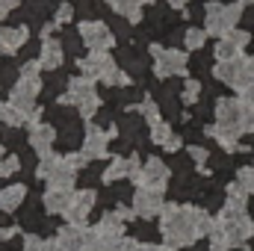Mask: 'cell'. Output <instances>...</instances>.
<instances>
[{
	"label": "cell",
	"instance_id": "6da1fadb",
	"mask_svg": "<svg viewBox=\"0 0 254 251\" xmlns=\"http://www.w3.org/2000/svg\"><path fill=\"white\" fill-rule=\"evenodd\" d=\"M216 219H210L207 210L201 207H181V204H166L160 213V231L166 249H187L198 237H207L213 231Z\"/></svg>",
	"mask_w": 254,
	"mask_h": 251
},
{
	"label": "cell",
	"instance_id": "7a4b0ae2",
	"mask_svg": "<svg viewBox=\"0 0 254 251\" xmlns=\"http://www.w3.org/2000/svg\"><path fill=\"white\" fill-rule=\"evenodd\" d=\"M243 133H254V107L243 98H222L216 104V125L207 127V136L219 139L225 151H240L237 139Z\"/></svg>",
	"mask_w": 254,
	"mask_h": 251
},
{
	"label": "cell",
	"instance_id": "3957f363",
	"mask_svg": "<svg viewBox=\"0 0 254 251\" xmlns=\"http://www.w3.org/2000/svg\"><path fill=\"white\" fill-rule=\"evenodd\" d=\"M216 222L225 228V234L231 237V246L234 249L237 246H246L254 237V219L249 216V210H246V198H228Z\"/></svg>",
	"mask_w": 254,
	"mask_h": 251
},
{
	"label": "cell",
	"instance_id": "277c9868",
	"mask_svg": "<svg viewBox=\"0 0 254 251\" xmlns=\"http://www.w3.org/2000/svg\"><path fill=\"white\" fill-rule=\"evenodd\" d=\"M60 104H74L80 119H92L101 110V95L95 92V83L89 77H74V80H68V89L60 98Z\"/></svg>",
	"mask_w": 254,
	"mask_h": 251
},
{
	"label": "cell",
	"instance_id": "5b68a950",
	"mask_svg": "<svg viewBox=\"0 0 254 251\" xmlns=\"http://www.w3.org/2000/svg\"><path fill=\"white\" fill-rule=\"evenodd\" d=\"M39 89H42V77H18L12 83V89H9V104L24 113L27 125H36V119L42 116V110L36 104Z\"/></svg>",
	"mask_w": 254,
	"mask_h": 251
},
{
	"label": "cell",
	"instance_id": "8992f818",
	"mask_svg": "<svg viewBox=\"0 0 254 251\" xmlns=\"http://www.w3.org/2000/svg\"><path fill=\"white\" fill-rule=\"evenodd\" d=\"M240 12H243L240 3H207V9H204V30H207V36L225 39L240 24Z\"/></svg>",
	"mask_w": 254,
	"mask_h": 251
},
{
	"label": "cell",
	"instance_id": "52a82bcc",
	"mask_svg": "<svg viewBox=\"0 0 254 251\" xmlns=\"http://www.w3.org/2000/svg\"><path fill=\"white\" fill-rule=\"evenodd\" d=\"M36 178L48 181V187H57V189H71L74 181H77V169H71L65 163V157H42L39 169H36Z\"/></svg>",
	"mask_w": 254,
	"mask_h": 251
},
{
	"label": "cell",
	"instance_id": "ba28073f",
	"mask_svg": "<svg viewBox=\"0 0 254 251\" xmlns=\"http://www.w3.org/2000/svg\"><path fill=\"white\" fill-rule=\"evenodd\" d=\"M151 57H154V74L157 77H184L187 74V54L175 51V48H163V45H151Z\"/></svg>",
	"mask_w": 254,
	"mask_h": 251
},
{
	"label": "cell",
	"instance_id": "9c48e42d",
	"mask_svg": "<svg viewBox=\"0 0 254 251\" xmlns=\"http://www.w3.org/2000/svg\"><path fill=\"white\" fill-rule=\"evenodd\" d=\"M80 39H83V45L89 48V54H101V51H110L113 48V42H116V36L110 33V27L104 24V21H83L80 24Z\"/></svg>",
	"mask_w": 254,
	"mask_h": 251
},
{
	"label": "cell",
	"instance_id": "30bf717a",
	"mask_svg": "<svg viewBox=\"0 0 254 251\" xmlns=\"http://www.w3.org/2000/svg\"><path fill=\"white\" fill-rule=\"evenodd\" d=\"M166 207V198H163V189H151V187H139L133 192V213L139 219H151V216H160Z\"/></svg>",
	"mask_w": 254,
	"mask_h": 251
},
{
	"label": "cell",
	"instance_id": "8fae6325",
	"mask_svg": "<svg viewBox=\"0 0 254 251\" xmlns=\"http://www.w3.org/2000/svg\"><path fill=\"white\" fill-rule=\"evenodd\" d=\"M95 201H98V195H95V189H77L74 192V201H71V207L65 210V219H68V225H77V228H86L89 225V216H92V207H95Z\"/></svg>",
	"mask_w": 254,
	"mask_h": 251
},
{
	"label": "cell",
	"instance_id": "7c38bea8",
	"mask_svg": "<svg viewBox=\"0 0 254 251\" xmlns=\"http://www.w3.org/2000/svg\"><path fill=\"white\" fill-rule=\"evenodd\" d=\"M51 251H86V228L65 225L51 240Z\"/></svg>",
	"mask_w": 254,
	"mask_h": 251
},
{
	"label": "cell",
	"instance_id": "4fadbf2b",
	"mask_svg": "<svg viewBox=\"0 0 254 251\" xmlns=\"http://www.w3.org/2000/svg\"><path fill=\"white\" fill-rule=\"evenodd\" d=\"M225 86L231 89H246V57H237V60H228V63H219L213 71Z\"/></svg>",
	"mask_w": 254,
	"mask_h": 251
},
{
	"label": "cell",
	"instance_id": "5bb4252c",
	"mask_svg": "<svg viewBox=\"0 0 254 251\" xmlns=\"http://www.w3.org/2000/svg\"><path fill=\"white\" fill-rule=\"evenodd\" d=\"M166 184H169V166H166L163 160H157V157H148V160L142 163V178H139L136 187L166 189Z\"/></svg>",
	"mask_w": 254,
	"mask_h": 251
},
{
	"label": "cell",
	"instance_id": "9a60e30c",
	"mask_svg": "<svg viewBox=\"0 0 254 251\" xmlns=\"http://www.w3.org/2000/svg\"><path fill=\"white\" fill-rule=\"evenodd\" d=\"M83 154L89 160H104L110 154V133H104V130L89 125L86 133H83Z\"/></svg>",
	"mask_w": 254,
	"mask_h": 251
},
{
	"label": "cell",
	"instance_id": "2e32d148",
	"mask_svg": "<svg viewBox=\"0 0 254 251\" xmlns=\"http://www.w3.org/2000/svg\"><path fill=\"white\" fill-rule=\"evenodd\" d=\"M27 142H30V148H33L39 157H51L54 142H57V130H54L51 125L36 122V125H30V136H27Z\"/></svg>",
	"mask_w": 254,
	"mask_h": 251
},
{
	"label": "cell",
	"instance_id": "e0dca14e",
	"mask_svg": "<svg viewBox=\"0 0 254 251\" xmlns=\"http://www.w3.org/2000/svg\"><path fill=\"white\" fill-rule=\"evenodd\" d=\"M80 71H83V77H89V80H101L113 65H116V60L110 57V51H101V54H89L86 60H80Z\"/></svg>",
	"mask_w": 254,
	"mask_h": 251
},
{
	"label": "cell",
	"instance_id": "ac0fdd59",
	"mask_svg": "<svg viewBox=\"0 0 254 251\" xmlns=\"http://www.w3.org/2000/svg\"><path fill=\"white\" fill-rule=\"evenodd\" d=\"M71 201H74V189H57V187L45 189V198H42V204L51 216H65Z\"/></svg>",
	"mask_w": 254,
	"mask_h": 251
},
{
	"label": "cell",
	"instance_id": "d6986e66",
	"mask_svg": "<svg viewBox=\"0 0 254 251\" xmlns=\"http://www.w3.org/2000/svg\"><path fill=\"white\" fill-rule=\"evenodd\" d=\"M27 39H30V30L21 24V27H6V30H0V54H18V51H24V45H27Z\"/></svg>",
	"mask_w": 254,
	"mask_h": 251
},
{
	"label": "cell",
	"instance_id": "ffe728a7",
	"mask_svg": "<svg viewBox=\"0 0 254 251\" xmlns=\"http://www.w3.org/2000/svg\"><path fill=\"white\" fill-rule=\"evenodd\" d=\"M86 251H125V237L98 234V228H86Z\"/></svg>",
	"mask_w": 254,
	"mask_h": 251
},
{
	"label": "cell",
	"instance_id": "44dd1931",
	"mask_svg": "<svg viewBox=\"0 0 254 251\" xmlns=\"http://www.w3.org/2000/svg\"><path fill=\"white\" fill-rule=\"evenodd\" d=\"M65 60V51H63V42L57 39H42V51H39V63L45 71H57Z\"/></svg>",
	"mask_w": 254,
	"mask_h": 251
},
{
	"label": "cell",
	"instance_id": "7402d4cb",
	"mask_svg": "<svg viewBox=\"0 0 254 251\" xmlns=\"http://www.w3.org/2000/svg\"><path fill=\"white\" fill-rule=\"evenodd\" d=\"M27 201V187L24 184H9V187L0 189V213H15L21 204Z\"/></svg>",
	"mask_w": 254,
	"mask_h": 251
},
{
	"label": "cell",
	"instance_id": "603a6c76",
	"mask_svg": "<svg viewBox=\"0 0 254 251\" xmlns=\"http://www.w3.org/2000/svg\"><path fill=\"white\" fill-rule=\"evenodd\" d=\"M98 234H110V237H125V219L119 210H110L101 216L98 222Z\"/></svg>",
	"mask_w": 254,
	"mask_h": 251
},
{
	"label": "cell",
	"instance_id": "cb8c5ba5",
	"mask_svg": "<svg viewBox=\"0 0 254 251\" xmlns=\"http://www.w3.org/2000/svg\"><path fill=\"white\" fill-rule=\"evenodd\" d=\"M125 21H130V24H136L139 18H142V0H116V3H110Z\"/></svg>",
	"mask_w": 254,
	"mask_h": 251
},
{
	"label": "cell",
	"instance_id": "d4e9b609",
	"mask_svg": "<svg viewBox=\"0 0 254 251\" xmlns=\"http://www.w3.org/2000/svg\"><path fill=\"white\" fill-rule=\"evenodd\" d=\"M101 178H104V184H116V181L127 178V157H113Z\"/></svg>",
	"mask_w": 254,
	"mask_h": 251
},
{
	"label": "cell",
	"instance_id": "484cf974",
	"mask_svg": "<svg viewBox=\"0 0 254 251\" xmlns=\"http://www.w3.org/2000/svg\"><path fill=\"white\" fill-rule=\"evenodd\" d=\"M0 125L21 127V125H27V119H24V113H21V110H15L9 101H0Z\"/></svg>",
	"mask_w": 254,
	"mask_h": 251
},
{
	"label": "cell",
	"instance_id": "4316f807",
	"mask_svg": "<svg viewBox=\"0 0 254 251\" xmlns=\"http://www.w3.org/2000/svg\"><path fill=\"white\" fill-rule=\"evenodd\" d=\"M207 237H210V249H213V251H228V249H234V246H231V237L225 234V228H222L219 222L213 225V231H210Z\"/></svg>",
	"mask_w": 254,
	"mask_h": 251
},
{
	"label": "cell",
	"instance_id": "83f0119b",
	"mask_svg": "<svg viewBox=\"0 0 254 251\" xmlns=\"http://www.w3.org/2000/svg\"><path fill=\"white\" fill-rule=\"evenodd\" d=\"M237 57H243V48H237V45L228 42V39H219V45H216V60H219V63H228V60H237Z\"/></svg>",
	"mask_w": 254,
	"mask_h": 251
},
{
	"label": "cell",
	"instance_id": "f1b7e54d",
	"mask_svg": "<svg viewBox=\"0 0 254 251\" xmlns=\"http://www.w3.org/2000/svg\"><path fill=\"white\" fill-rule=\"evenodd\" d=\"M136 113L148 122V125H157V122H163V116H160V107L151 101V98H145L142 104H136Z\"/></svg>",
	"mask_w": 254,
	"mask_h": 251
},
{
	"label": "cell",
	"instance_id": "f546056e",
	"mask_svg": "<svg viewBox=\"0 0 254 251\" xmlns=\"http://www.w3.org/2000/svg\"><path fill=\"white\" fill-rule=\"evenodd\" d=\"M101 80H104L107 86H130V74H127L122 65H113V68H110Z\"/></svg>",
	"mask_w": 254,
	"mask_h": 251
},
{
	"label": "cell",
	"instance_id": "4dcf8cb0",
	"mask_svg": "<svg viewBox=\"0 0 254 251\" xmlns=\"http://www.w3.org/2000/svg\"><path fill=\"white\" fill-rule=\"evenodd\" d=\"M204 42H207V30L190 27V30L184 33V45H187L190 51H198V48H204Z\"/></svg>",
	"mask_w": 254,
	"mask_h": 251
},
{
	"label": "cell",
	"instance_id": "1f68e13d",
	"mask_svg": "<svg viewBox=\"0 0 254 251\" xmlns=\"http://www.w3.org/2000/svg\"><path fill=\"white\" fill-rule=\"evenodd\" d=\"M172 136H175V133H172V127L166 125V122H157V125H151V142H154V145H160V148H163V145H166Z\"/></svg>",
	"mask_w": 254,
	"mask_h": 251
},
{
	"label": "cell",
	"instance_id": "d6a6232c",
	"mask_svg": "<svg viewBox=\"0 0 254 251\" xmlns=\"http://www.w3.org/2000/svg\"><path fill=\"white\" fill-rule=\"evenodd\" d=\"M21 251H51V243L42 240V237H36V234H27V237H24V249Z\"/></svg>",
	"mask_w": 254,
	"mask_h": 251
},
{
	"label": "cell",
	"instance_id": "836d02e7",
	"mask_svg": "<svg viewBox=\"0 0 254 251\" xmlns=\"http://www.w3.org/2000/svg\"><path fill=\"white\" fill-rule=\"evenodd\" d=\"M127 178L133 184H139V178H142V160H139V154H130L127 157Z\"/></svg>",
	"mask_w": 254,
	"mask_h": 251
},
{
	"label": "cell",
	"instance_id": "e575fe53",
	"mask_svg": "<svg viewBox=\"0 0 254 251\" xmlns=\"http://www.w3.org/2000/svg\"><path fill=\"white\" fill-rule=\"evenodd\" d=\"M198 95H201V83H198V80H187V83H184L181 98H184L187 104H195V101H198Z\"/></svg>",
	"mask_w": 254,
	"mask_h": 251
},
{
	"label": "cell",
	"instance_id": "d590c367",
	"mask_svg": "<svg viewBox=\"0 0 254 251\" xmlns=\"http://www.w3.org/2000/svg\"><path fill=\"white\" fill-rule=\"evenodd\" d=\"M18 169H21V160H18V157H3V160H0V178L15 175Z\"/></svg>",
	"mask_w": 254,
	"mask_h": 251
},
{
	"label": "cell",
	"instance_id": "8d00e7d4",
	"mask_svg": "<svg viewBox=\"0 0 254 251\" xmlns=\"http://www.w3.org/2000/svg\"><path fill=\"white\" fill-rule=\"evenodd\" d=\"M237 181L243 184V189H246V192H254V166L240 169V172H237Z\"/></svg>",
	"mask_w": 254,
	"mask_h": 251
},
{
	"label": "cell",
	"instance_id": "74e56055",
	"mask_svg": "<svg viewBox=\"0 0 254 251\" xmlns=\"http://www.w3.org/2000/svg\"><path fill=\"white\" fill-rule=\"evenodd\" d=\"M65 163H68L71 169H77V172H83V169L89 166V157H86L83 151H80V154H71V151H68V154H65Z\"/></svg>",
	"mask_w": 254,
	"mask_h": 251
},
{
	"label": "cell",
	"instance_id": "f35d334b",
	"mask_svg": "<svg viewBox=\"0 0 254 251\" xmlns=\"http://www.w3.org/2000/svg\"><path fill=\"white\" fill-rule=\"evenodd\" d=\"M54 21H57L60 27H63V24H68V21H74V6H71L68 0H65V3H60V9H57V18H54Z\"/></svg>",
	"mask_w": 254,
	"mask_h": 251
},
{
	"label": "cell",
	"instance_id": "ab89813d",
	"mask_svg": "<svg viewBox=\"0 0 254 251\" xmlns=\"http://www.w3.org/2000/svg\"><path fill=\"white\" fill-rule=\"evenodd\" d=\"M225 39H228V42H234V45H237V48H246V45H249V39H252V36H249V33H246V30H237V27H234V30H231V33H228V36H225Z\"/></svg>",
	"mask_w": 254,
	"mask_h": 251
},
{
	"label": "cell",
	"instance_id": "60d3db41",
	"mask_svg": "<svg viewBox=\"0 0 254 251\" xmlns=\"http://www.w3.org/2000/svg\"><path fill=\"white\" fill-rule=\"evenodd\" d=\"M125 251H160V249L148 246V243H139V240H125Z\"/></svg>",
	"mask_w": 254,
	"mask_h": 251
},
{
	"label": "cell",
	"instance_id": "b9f144b4",
	"mask_svg": "<svg viewBox=\"0 0 254 251\" xmlns=\"http://www.w3.org/2000/svg\"><path fill=\"white\" fill-rule=\"evenodd\" d=\"M190 157L198 163V166H204V163H207V151H204V148H198V145H192V148H190Z\"/></svg>",
	"mask_w": 254,
	"mask_h": 251
},
{
	"label": "cell",
	"instance_id": "7bdbcfd3",
	"mask_svg": "<svg viewBox=\"0 0 254 251\" xmlns=\"http://www.w3.org/2000/svg\"><path fill=\"white\" fill-rule=\"evenodd\" d=\"M18 3H21V0H0V18H6V15H9Z\"/></svg>",
	"mask_w": 254,
	"mask_h": 251
},
{
	"label": "cell",
	"instance_id": "ee69618b",
	"mask_svg": "<svg viewBox=\"0 0 254 251\" xmlns=\"http://www.w3.org/2000/svg\"><path fill=\"white\" fill-rule=\"evenodd\" d=\"M246 86H254V57L246 60Z\"/></svg>",
	"mask_w": 254,
	"mask_h": 251
},
{
	"label": "cell",
	"instance_id": "f6af8a7d",
	"mask_svg": "<svg viewBox=\"0 0 254 251\" xmlns=\"http://www.w3.org/2000/svg\"><path fill=\"white\" fill-rule=\"evenodd\" d=\"M181 142H184L181 136H172V139L163 145V151H172V154H175V151H181Z\"/></svg>",
	"mask_w": 254,
	"mask_h": 251
},
{
	"label": "cell",
	"instance_id": "bcb514c9",
	"mask_svg": "<svg viewBox=\"0 0 254 251\" xmlns=\"http://www.w3.org/2000/svg\"><path fill=\"white\" fill-rule=\"evenodd\" d=\"M240 98H243L246 104H252V107H254V86H246V89L240 92Z\"/></svg>",
	"mask_w": 254,
	"mask_h": 251
},
{
	"label": "cell",
	"instance_id": "7dc6e473",
	"mask_svg": "<svg viewBox=\"0 0 254 251\" xmlns=\"http://www.w3.org/2000/svg\"><path fill=\"white\" fill-rule=\"evenodd\" d=\"M21 228H0V240H12Z\"/></svg>",
	"mask_w": 254,
	"mask_h": 251
},
{
	"label": "cell",
	"instance_id": "c3c4849f",
	"mask_svg": "<svg viewBox=\"0 0 254 251\" xmlns=\"http://www.w3.org/2000/svg\"><path fill=\"white\" fill-rule=\"evenodd\" d=\"M166 3L175 6V9H184V6H187V0H166Z\"/></svg>",
	"mask_w": 254,
	"mask_h": 251
},
{
	"label": "cell",
	"instance_id": "681fc988",
	"mask_svg": "<svg viewBox=\"0 0 254 251\" xmlns=\"http://www.w3.org/2000/svg\"><path fill=\"white\" fill-rule=\"evenodd\" d=\"M0 154H3V139H0Z\"/></svg>",
	"mask_w": 254,
	"mask_h": 251
},
{
	"label": "cell",
	"instance_id": "f907efd6",
	"mask_svg": "<svg viewBox=\"0 0 254 251\" xmlns=\"http://www.w3.org/2000/svg\"><path fill=\"white\" fill-rule=\"evenodd\" d=\"M160 251H175V249H160Z\"/></svg>",
	"mask_w": 254,
	"mask_h": 251
},
{
	"label": "cell",
	"instance_id": "816d5d0a",
	"mask_svg": "<svg viewBox=\"0 0 254 251\" xmlns=\"http://www.w3.org/2000/svg\"><path fill=\"white\" fill-rule=\"evenodd\" d=\"M243 3H254V0H243Z\"/></svg>",
	"mask_w": 254,
	"mask_h": 251
},
{
	"label": "cell",
	"instance_id": "f5cc1de1",
	"mask_svg": "<svg viewBox=\"0 0 254 251\" xmlns=\"http://www.w3.org/2000/svg\"><path fill=\"white\" fill-rule=\"evenodd\" d=\"M110 3H116V0H110Z\"/></svg>",
	"mask_w": 254,
	"mask_h": 251
}]
</instances>
